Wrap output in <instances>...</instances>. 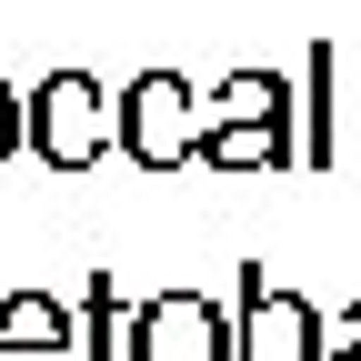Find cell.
<instances>
[{"label": "cell", "mask_w": 361, "mask_h": 361, "mask_svg": "<svg viewBox=\"0 0 361 361\" xmlns=\"http://www.w3.org/2000/svg\"><path fill=\"white\" fill-rule=\"evenodd\" d=\"M241 121L231 130H201V161H291V130H281V80L271 71H241L231 80Z\"/></svg>", "instance_id": "6da1fadb"}, {"label": "cell", "mask_w": 361, "mask_h": 361, "mask_svg": "<svg viewBox=\"0 0 361 361\" xmlns=\"http://www.w3.org/2000/svg\"><path fill=\"white\" fill-rule=\"evenodd\" d=\"M180 101H191V90H180L171 71L130 80V90H121V141L141 151V161H180V151H201V130H180Z\"/></svg>", "instance_id": "7a4b0ae2"}, {"label": "cell", "mask_w": 361, "mask_h": 361, "mask_svg": "<svg viewBox=\"0 0 361 361\" xmlns=\"http://www.w3.org/2000/svg\"><path fill=\"white\" fill-rule=\"evenodd\" d=\"M40 151H51V161H90V151H101V90H90L80 71H61L51 90H40Z\"/></svg>", "instance_id": "3957f363"}, {"label": "cell", "mask_w": 361, "mask_h": 361, "mask_svg": "<svg viewBox=\"0 0 361 361\" xmlns=\"http://www.w3.org/2000/svg\"><path fill=\"white\" fill-rule=\"evenodd\" d=\"M311 341H322V322H311V311H301L291 291L271 301V291L251 281V361H322Z\"/></svg>", "instance_id": "277c9868"}, {"label": "cell", "mask_w": 361, "mask_h": 361, "mask_svg": "<svg viewBox=\"0 0 361 361\" xmlns=\"http://www.w3.org/2000/svg\"><path fill=\"white\" fill-rule=\"evenodd\" d=\"M0 361H61V311L51 301H11L0 311Z\"/></svg>", "instance_id": "5b68a950"}, {"label": "cell", "mask_w": 361, "mask_h": 361, "mask_svg": "<svg viewBox=\"0 0 361 361\" xmlns=\"http://www.w3.org/2000/svg\"><path fill=\"white\" fill-rule=\"evenodd\" d=\"M351 331H361V311H351ZM331 361H361V341H341V351H331Z\"/></svg>", "instance_id": "8992f818"}, {"label": "cell", "mask_w": 361, "mask_h": 361, "mask_svg": "<svg viewBox=\"0 0 361 361\" xmlns=\"http://www.w3.org/2000/svg\"><path fill=\"white\" fill-rule=\"evenodd\" d=\"M0 151H11V90H0Z\"/></svg>", "instance_id": "52a82bcc"}]
</instances>
